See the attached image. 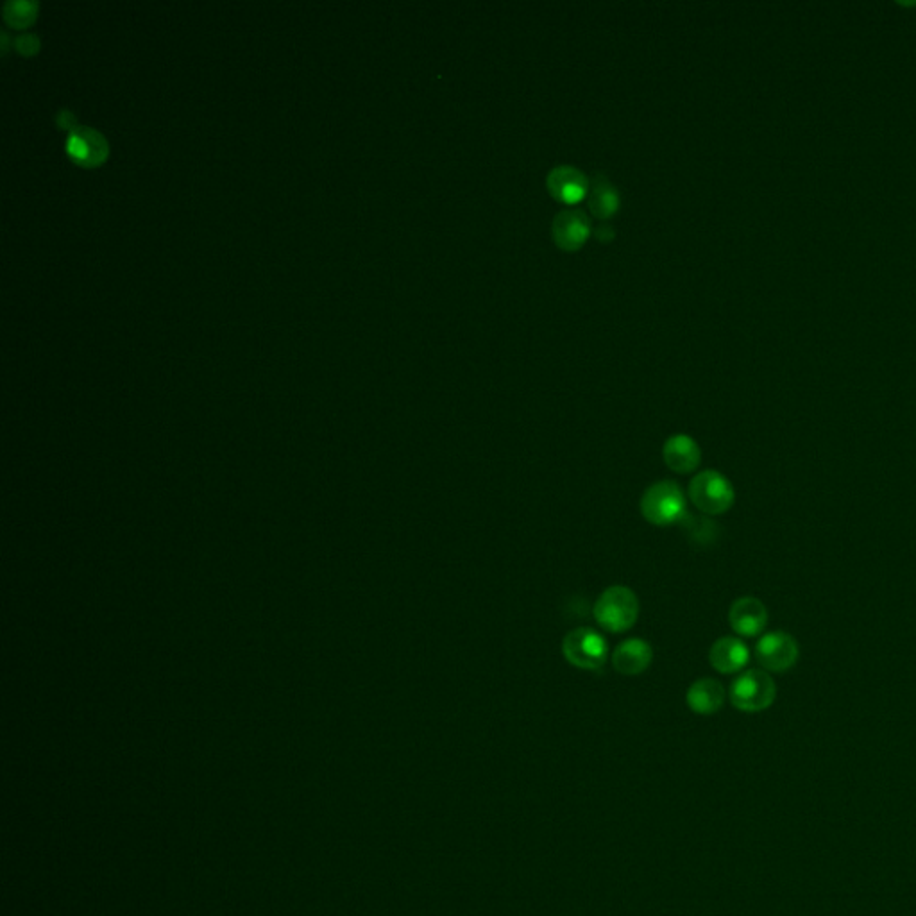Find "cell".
<instances>
[{
	"mask_svg": "<svg viewBox=\"0 0 916 916\" xmlns=\"http://www.w3.org/2000/svg\"><path fill=\"white\" fill-rule=\"evenodd\" d=\"M798 657L800 646L797 639L784 630L764 634L755 645V659L768 673H786L797 664Z\"/></svg>",
	"mask_w": 916,
	"mask_h": 916,
	"instance_id": "obj_6",
	"label": "cell"
},
{
	"mask_svg": "<svg viewBox=\"0 0 916 916\" xmlns=\"http://www.w3.org/2000/svg\"><path fill=\"white\" fill-rule=\"evenodd\" d=\"M639 509L650 525H679L687 518L686 494L677 482L661 480L643 492Z\"/></svg>",
	"mask_w": 916,
	"mask_h": 916,
	"instance_id": "obj_1",
	"label": "cell"
},
{
	"mask_svg": "<svg viewBox=\"0 0 916 916\" xmlns=\"http://www.w3.org/2000/svg\"><path fill=\"white\" fill-rule=\"evenodd\" d=\"M725 687L720 680L698 679L689 686L686 693V704L691 711L700 716H711L720 711L725 704Z\"/></svg>",
	"mask_w": 916,
	"mask_h": 916,
	"instance_id": "obj_13",
	"label": "cell"
},
{
	"mask_svg": "<svg viewBox=\"0 0 916 916\" xmlns=\"http://www.w3.org/2000/svg\"><path fill=\"white\" fill-rule=\"evenodd\" d=\"M639 611V598L630 587L612 586L598 596L593 614L594 620L603 630L611 634H623L636 625Z\"/></svg>",
	"mask_w": 916,
	"mask_h": 916,
	"instance_id": "obj_2",
	"label": "cell"
},
{
	"mask_svg": "<svg viewBox=\"0 0 916 916\" xmlns=\"http://www.w3.org/2000/svg\"><path fill=\"white\" fill-rule=\"evenodd\" d=\"M729 623L738 636H759L768 625V609L755 596H741L730 605Z\"/></svg>",
	"mask_w": 916,
	"mask_h": 916,
	"instance_id": "obj_9",
	"label": "cell"
},
{
	"mask_svg": "<svg viewBox=\"0 0 916 916\" xmlns=\"http://www.w3.org/2000/svg\"><path fill=\"white\" fill-rule=\"evenodd\" d=\"M17 45L20 51L31 52L33 51V49H36V45H38V40L34 38L33 34H26V36H22V38H18Z\"/></svg>",
	"mask_w": 916,
	"mask_h": 916,
	"instance_id": "obj_17",
	"label": "cell"
},
{
	"mask_svg": "<svg viewBox=\"0 0 916 916\" xmlns=\"http://www.w3.org/2000/svg\"><path fill=\"white\" fill-rule=\"evenodd\" d=\"M662 460L673 473L689 475L700 466L702 450L691 435L675 433L662 446Z\"/></svg>",
	"mask_w": 916,
	"mask_h": 916,
	"instance_id": "obj_10",
	"label": "cell"
},
{
	"mask_svg": "<svg viewBox=\"0 0 916 916\" xmlns=\"http://www.w3.org/2000/svg\"><path fill=\"white\" fill-rule=\"evenodd\" d=\"M709 662L721 675H734L747 668L750 648L739 637H720L709 650Z\"/></svg>",
	"mask_w": 916,
	"mask_h": 916,
	"instance_id": "obj_11",
	"label": "cell"
},
{
	"mask_svg": "<svg viewBox=\"0 0 916 916\" xmlns=\"http://www.w3.org/2000/svg\"><path fill=\"white\" fill-rule=\"evenodd\" d=\"M553 242L562 251L575 253L586 246L591 237V221L582 210H564L555 215L552 222Z\"/></svg>",
	"mask_w": 916,
	"mask_h": 916,
	"instance_id": "obj_7",
	"label": "cell"
},
{
	"mask_svg": "<svg viewBox=\"0 0 916 916\" xmlns=\"http://www.w3.org/2000/svg\"><path fill=\"white\" fill-rule=\"evenodd\" d=\"M587 203L589 210L594 217L598 219H611L620 210V192L612 185L605 176H596L589 183V192H587Z\"/></svg>",
	"mask_w": 916,
	"mask_h": 916,
	"instance_id": "obj_15",
	"label": "cell"
},
{
	"mask_svg": "<svg viewBox=\"0 0 916 916\" xmlns=\"http://www.w3.org/2000/svg\"><path fill=\"white\" fill-rule=\"evenodd\" d=\"M68 153L79 163L94 165L106 156L108 145L101 133L92 128H74L68 136Z\"/></svg>",
	"mask_w": 916,
	"mask_h": 916,
	"instance_id": "obj_14",
	"label": "cell"
},
{
	"mask_svg": "<svg viewBox=\"0 0 916 916\" xmlns=\"http://www.w3.org/2000/svg\"><path fill=\"white\" fill-rule=\"evenodd\" d=\"M34 11H36V4H34V2L15 0V2H8V4H6L4 15L8 18L9 24H13V26L17 27H24L27 22H31V18L34 17Z\"/></svg>",
	"mask_w": 916,
	"mask_h": 916,
	"instance_id": "obj_16",
	"label": "cell"
},
{
	"mask_svg": "<svg viewBox=\"0 0 916 916\" xmlns=\"http://www.w3.org/2000/svg\"><path fill=\"white\" fill-rule=\"evenodd\" d=\"M730 702L741 713H763L777 698V684L764 670H747L730 684Z\"/></svg>",
	"mask_w": 916,
	"mask_h": 916,
	"instance_id": "obj_4",
	"label": "cell"
},
{
	"mask_svg": "<svg viewBox=\"0 0 916 916\" xmlns=\"http://www.w3.org/2000/svg\"><path fill=\"white\" fill-rule=\"evenodd\" d=\"M654 661V650L646 643L645 639L632 637L623 641L612 654L614 670L625 677H637L645 673Z\"/></svg>",
	"mask_w": 916,
	"mask_h": 916,
	"instance_id": "obj_12",
	"label": "cell"
},
{
	"mask_svg": "<svg viewBox=\"0 0 916 916\" xmlns=\"http://www.w3.org/2000/svg\"><path fill=\"white\" fill-rule=\"evenodd\" d=\"M562 655L577 670H602L609 659V643L594 628H575L562 639Z\"/></svg>",
	"mask_w": 916,
	"mask_h": 916,
	"instance_id": "obj_5",
	"label": "cell"
},
{
	"mask_svg": "<svg viewBox=\"0 0 916 916\" xmlns=\"http://www.w3.org/2000/svg\"><path fill=\"white\" fill-rule=\"evenodd\" d=\"M546 187L555 201L573 206V204L580 203L582 199H586L587 192H589V179L577 167L560 165L548 174Z\"/></svg>",
	"mask_w": 916,
	"mask_h": 916,
	"instance_id": "obj_8",
	"label": "cell"
},
{
	"mask_svg": "<svg viewBox=\"0 0 916 916\" xmlns=\"http://www.w3.org/2000/svg\"><path fill=\"white\" fill-rule=\"evenodd\" d=\"M689 500L696 509L707 516H721L729 512L736 501V491L729 478L720 471L705 469L689 482Z\"/></svg>",
	"mask_w": 916,
	"mask_h": 916,
	"instance_id": "obj_3",
	"label": "cell"
}]
</instances>
